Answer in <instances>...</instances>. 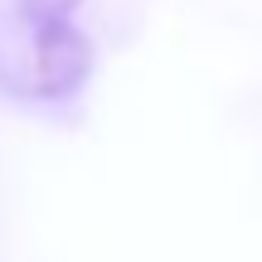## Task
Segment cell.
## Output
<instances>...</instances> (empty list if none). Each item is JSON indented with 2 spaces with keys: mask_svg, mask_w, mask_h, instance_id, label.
Instances as JSON below:
<instances>
[{
  "mask_svg": "<svg viewBox=\"0 0 262 262\" xmlns=\"http://www.w3.org/2000/svg\"><path fill=\"white\" fill-rule=\"evenodd\" d=\"M83 0H0V93L19 102H68L93 73Z\"/></svg>",
  "mask_w": 262,
  "mask_h": 262,
  "instance_id": "cell-1",
  "label": "cell"
}]
</instances>
